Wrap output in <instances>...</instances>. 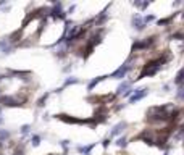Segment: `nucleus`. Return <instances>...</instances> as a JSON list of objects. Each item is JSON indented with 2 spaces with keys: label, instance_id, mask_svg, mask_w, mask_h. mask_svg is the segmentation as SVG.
Wrapping results in <instances>:
<instances>
[{
  "label": "nucleus",
  "instance_id": "obj_1",
  "mask_svg": "<svg viewBox=\"0 0 184 155\" xmlns=\"http://www.w3.org/2000/svg\"><path fill=\"white\" fill-rule=\"evenodd\" d=\"M8 136H10V134H8L5 129H0V142H2V141H5V139L8 138Z\"/></svg>",
  "mask_w": 184,
  "mask_h": 155
},
{
  "label": "nucleus",
  "instance_id": "obj_2",
  "mask_svg": "<svg viewBox=\"0 0 184 155\" xmlns=\"http://www.w3.org/2000/svg\"><path fill=\"white\" fill-rule=\"evenodd\" d=\"M2 123H3V120H2V118H0V124H2Z\"/></svg>",
  "mask_w": 184,
  "mask_h": 155
},
{
  "label": "nucleus",
  "instance_id": "obj_3",
  "mask_svg": "<svg viewBox=\"0 0 184 155\" xmlns=\"http://www.w3.org/2000/svg\"><path fill=\"white\" fill-rule=\"evenodd\" d=\"M0 147H2V142H0Z\"/></svg>",
  "mask_w": 184,
  "mask_h": 155
},
{
  "label": "nucleus",
  "instance_id": "obj_4",
  "mask_svg": "<svg viewBox=\"0 0 184 155\" xmlns=\"http://www.w3.org/2000/svg\"><path fill=\"white\" fill-rule=\"evenodd\" d=\"M0 155H3V153H0Z\"/></svg>",
  "mask_w": 184,
  "mask_h": 155
}]
</instances>
